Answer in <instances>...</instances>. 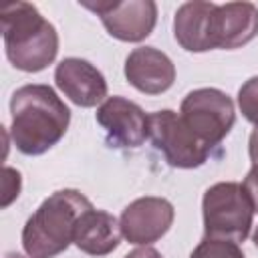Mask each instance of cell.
<instances>
[{
  "label": "cell",
  "instance_id": "1",
  "mask_svg": "<svg viewBox=\"0 0 258 258\" xmlns=\"http://www.w3.org/2000/svg\"><path fill=\"white\" fill-rule=\"evenodd\" d=\"M10 135L24 155H40L69 129L71 111L48 85H24L10 99Z\"/></svg>",
  "mask_w": 258,
  "mask_h": 258
},
{
  "label": "cell",
  "instance_id": "2",
  "mask_svg": "<svg viewBox=\"0 0 258 258\" xmlns=\"http://www.w3.org/2000/svg\"><path fill=\"white\" fill-rule=\"evenodd\" d=\"M4 50L12 67L26 73L46 69L58 52L56 28L30 2H6L0 8Z\"/></svg>",
  "mask_w": 258,
  "mask_h": 258
},
{
  "label": "cell",
  "instance_id": "3",
  "mask_svg": "<svg viewBox=\"0 0 258 258\" xmlns=\"http://www.w3.org/2000/svg\"><path fill=\"white\" fill-rule=\"evenodd\" d=\"M93 204L77 189H60L48 196L22 228V248L28 258H54L75 238L79 218Z\"/></svg>",
  "mask_w": 258,
  "mask_h": 258
},
{
  "label": "cell",
  "instance_id": "4",
  "mask_svg": "<svg viewBox=\"0 0 258 258\" xmlns=\"http://www.w3.org/2000/svg\"><path fill=\"white\" fill-rule=\"evenodd\" d=\"M206 238L244 242L252 228L254 208L246 189L234 181H222L206 189L202 200Z\"/></svg>",
  "mask_w": 258,
  "mask_h": 258
},
{
  "label": "cell",
  "instance_id": "5",
  "mask_svg": "<svg viewBox=\"0 0 258 258\" xmlns=\"http://www.w3.org/2000/svg\"><path fill=\"white\" fill-rule=\"evenodd\" d=\"M181 121L191 135L208 149L216 147L234 127L236 111L232 99L212 87L196 89L181 101Z\"/></svg>",
  "mask_w": 258,
  "mask_h": 258
},
{
  "label": "cell",
  "instance_id": "6",
  "mask_svg": "<svg viewBox=\"0 0 258 258\" xmlns=\"http://www.w3.org/2000/svg\"><path fill=\"white\" fill-rule=\"evenodd\" d=\"M147 123L153 145L165 155L169 165L191 169V167H200L208 159L210 149L204 147L191 135V131L185 127V123L175 111L171 109L155 111L147 117Z\"/></svg>",
  "mask_w": 258,
  "mask_h": 258
},
{
  "label": "cell",
  "instance_id": "7",
  "mask_svg": "<svg viewBox=\"0 0 258 258\" xmlns=\"http://www.w3.org/2000/svg\"><path fill=\"white\" fill-rule=\"evenodd\" d=\"M99 14L107 32L123 42H139L147 38L157 22V4L153 0L127 2H81Z\"/></svg>",
  "mask_w": 258,
  "mask_h": 258
},
{
  "label": "cell",
  "instance_id": "8",
  "mask_svg": "<svg viewBox=\"0 0 258 258\" xmlns=\"http://www.w3.org/2000/svg\"><path fill=\"white\" fill-rule=\"evenodd\" d=\"M173 206L165 198L145 196L133 200L121 214V232L131 244L147 246L159 240L173 224Z\"/></svg>",
  "mask_w": 258,
  "mask_h": 258
},
{
  "label": "cell",
  "instance_id": "9",
  "mask_svg": "<svg viewBox=\"0 0 258 258\" xmlns=\"http://www.w3.org/2000/svg\"><path fill=\"white\" fill-rule=\"evenodd\" d=\"M97 123L115 147H139L149 137L147 115L125 97H109L97 109Z\"/></svg>",
  "mask_w": 258,
  "mask_h": 258
},
{
  "label": "cell",
  "instance_id": "10",
  "mask_svg": "<svg viewBox=\"0 0 258 258\" xmlns=\"http://www.w3.org/2000/svg\"><path fill=\"white\" fill-rule=\"evenodd\" d=\"M56 87L79 107H95L107 97V81L97 67L83 58H64L54 71Z\"/></svg>",
  "mask_w": 258,
  "mask_h": 258
},
{
  "label": "cell",
  "instance_id": "11",
  "mask_svg": "<svg viewBox=\"0 0 258 258\" xmlns=\"http://www.w3.org/2000/svg\"><path fill=\"white\" fill-rule=\"evenodd\" d=\"M125 77L137 91L145 95H159L173 85L175 67L165 52L153 46H139L129 52L125 60Z\"/></svg>",
  "mask_w": 258,
  "mask_h": 258
},
{
  "label": "cell",
  "instance_id": "12",
  "mask_svg": "<svg viewBox=\"0 0 258 258\" xmlns=\"http://www.w3.org/2000/svg\"><path fill=\"white\" fill-rule=\"evenodd\" d=\"M258 34V8L252 2L218 4L214 10V46L232 50Z\"/></svg>",
  "mask_w": 258,
  "mask_h": 258
},
{
  "label": "cell",
  "instance_id": "13",
  "mask_svg": "<svg viewBox=\"0 0 258 258\" xmlns=\"http://www.w3.org/2000/svg\"><path fill=\"white\" fill-rule=\"evenodd\" d=\"M214 2H185L173 18V34L181 48L189 52H206L214 46Z\"/></svg>",
  "mask_w": 258,
  "mask_h": 258
},
{
  "label": "cell",
  "instance_id": "14",
  "mask_svg": "<svg viewBox=\"0 0 258 258\" xmlns=\"http://www.w3.org/2000/svg\"><path fill=\"white\" fill-rule=\"evenodd\" d=\"M121 224L105 210H87L75 228V246L91 256H107L121 244Z\"/></svg>",
  "mask_w": 258,
  "mask_h": 258
},
{
  "label": "cell",
  "instance_id": "15",
  "mask_svg": "<svg viewBox=\"0 0 258 258\" xmlns=\"http://www.w3.org/2000/svg\"><path fill=\"white\" fill-rule=\"evenodd\" d=\"M189 258H244V254L236 242L206 238L196 246Z\"/></svg>",
  "mask_w": 258,
  "mask_h": 258
},
{
  "label": "cell",
  "instance_id": "16",
  "mask_svg": "<svg viewBox=\"0 0 258 258\" xmlns=\"http://www.w3.org/2000/svg\"><path fill=\"white\" fill-rule=\"evenodd\" d=\"M238 105L242 115L258 125V77L248 79L238 91Z\"/></svg>",
  "mask_w": 258,
  "mask_h": 258
},
{
  "label": "cell",
  "instance_id": "17",
  "mask_svg": "<svg viewBox=\"0 0 258 258\" xmlns=\"http://www.w3.org/2000/svg\"><path fill=\"white\" fill-rule=\"evenodd\" d=\"M2 206L6 208L14 198H18L20 191V173L12 167H4V179H2Z\"/></svg>",
  "mask_w": 258,
  "mask_h": 258
},
{
  "label": "cell",
  "instance_id": "18",
  "mask_svg": "<svg viewBox=\"0 0 258 258\" xmlns=\"http://www.w3.org/2000/svg\"><path fill=\"white\" fill-rule=\"evenodd\" d=\"M242 187L246 189L248 200H250L254 212H258V165H254V167L248 171V175H246Z\"/></svg>",
  "mask_w": 258,
  "mask_h": 258
},
{
  "label": "cell",
  "instance_id": "19",
  "mask_svg": "<svg viewBox=\"0 0 258 258\" xmlns=\"http://www.w3.org/2000/svg\"><path fill=\"white\" fill-rule=\"evenodd\" d=\"M125 258H163L155 248H149V246H143V248H135L133 252H129Z\"/></svg>",
  "mask_w": 258,
  "mask_h": 258
},
{
  "label": "cell",
  "instance_id": "20",
  "mask_svg": "<svg viewBox=\"0 0 258 258\" xmlns=\"http://www.w3.org/2000/svg\"><path fill=\"white\" fill-rule=\"evenodd\" d=\"M248 151H250V159H252V163L258 165V125H256V129H254L252 135H250Z\"/></svg>",
  "mask_w": 258,
  "mask_h": 258
},
{
  "label": "cell",
  "instance_id": "21",
  "mask_svg": "<svg viewBox=\"0 0 258 258\" xmlns=\"http://www.w3.org/2000/svg\"><path fill=\"white\" fill-rule=\"evenodd\" d=\"M254 246L258 248V228H256V232H254Z\"/></svg>",
  "mask_w": 258,
  "mask_h": 258
},
{
  "label": "cell",
  "instance_id": "22",
  "mask_svg": "<svg viewBox=\"0 0 258 258\" xmlns=\"http://www.w3.org/2000/svg\"><path fill=\"white\" fill-rule=\"evenodd\" d=\"M6 258H24V256H20V254H8Z\"/></svg>",
  "mask_w": 258,
  "mask_h": 258
}]
</instances>
